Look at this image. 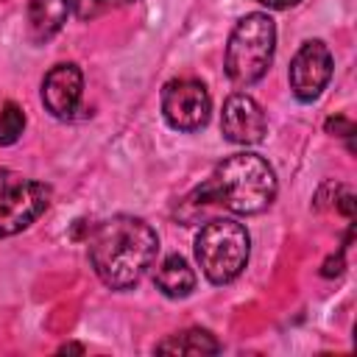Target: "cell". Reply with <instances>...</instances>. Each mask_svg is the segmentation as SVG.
I'll use <instances>...</instances> for the list:
<instances>
[{
    "label": "cell",
    "instance_id": "obj_14",
    "mask_svg": "<svg viewBox=\"0 0 357 357\" xmlns=\"http://www.w3.org/2000/svg\"><path fill=\"white\" fill-rule=\"evenodd\" d=\"M73 3V11L81 22H89V20H98L109 11H117L123 6H131L134 0H70Z\"/></svg>",
    "mask_w": 357,
    "mask_h": 357
},
{
    "label": "cell",
    "instance_id": "obj_15",
    "mask_svg": "<svg viewBox=\"0 0 357 357\" xmlns=\"http://www.w3.org/2000/svg\"><path fill=\"white\" fill-rule=\"evenodd\" d=\"M324 128H326L329 134H335V137H349V139L354 137V123H351L349 117H340V114H337V117H329V120L324 123Z\"/></svg>",
    "mask_w": 357,
    "mask_h": 357
},
{
    "label": "cell",
    "instance_id": "obj_7",
    "mask_svg": "<svg viewBox=\"0 0 357 357\" xmlns=\"http://www.w3.org/2000/svg\"><path fill=\"white\" fill-rule=\"evenodd\" d=\"M50 204V187L42 181H14L0 192V237L28 229Z\"/></svg>",
    "mask_w": 357,
    "mask_h": 357
},
{
    "label": "cell",
    "instance_id": "obj_3",
    "mask_svg": "<svg viewBox=\"0 0 357 357\" xmlns=\"http://www.w3.org/2000/svg\"><path fill=\"white\" fill-rule=\"evenodd\" d=\"M273 50H276L273 20L262 11L245 14L231 28L229 42H226V75L237 86L257 84L268 73L273 61Z\"/></svg>",
    "mask_w": 357,
    "mask_h": 357
},
{
    "label": "cell",
    "instance_id": "obj_12",
    "mask_svg": "<svg viewBox=\"0 0 357 357\" xmlns=\"http://www.w3.org/2000/svg\"><path fill=\"white\" fill-rule=\"evenodd\" d=\"M156 351L159 354H218L220 343L209 329L190 326V329H181V332L167 335L165 340H159Z\"/></svg>",
    "mask_w": 357,
    "mask_h": 357
},
{
    "label": "cell",
    "instance_id": "obj_19",
    "mask_svg": "<svg viewBox=\"0 0 357 357\" xmlns=\"http://www.w3.org/2000/svg\"><path fill=\"white\" fill-rule=\"evenodd\" d=\"M67 351H75V354H84V346H78V343H64V346L59 349V354H67Z\"/></svg>",
    "mask_w": 357,
    "mask_h": 357
},
{
    "label": "cell",
    "instance_id": "obj_18",
    "mask_svg": "<svg viewBox=\"0 0 357 357\" xmlns=\"http://www.w3.org/2000/svg\"><path fill=\"white\" fill-rule=\"evenodd\" d=\"M11 184H14V176H11L8 170H3V167H0V192H3V190H8Z\"/></svg>",
    "mask_w": 357,
    "mask_h": 357
},
{
    "label": "cell",
    "instance_id": "obj_8",
    "mask_svg": "<svg viewBox=\"0 0 357 357\" xmlns=\"http://www.w3.org/2000/svg\"><path fill=\"white\" fill-rule=\"evenodd\" d=\"M220 131L234 145L262 142L265 131H268V120H265L262 106L245 92L229 95L226 103H223V112H220Z\"/></svg>",
    "mask_w": 357,
    "mask_h": 357
},
{
    "label": "cell",
    "instance_id": "obj_2",
    "mask_svg": "<svg viewBox=\"0 0 357 357\" xmlns=\"http://www.w3.org/2000/svg\"><path fill=\"white\" fill-rule=\"evenodd\" d=\"M276 190L279 184H276L273 167L262 156L243 151V153L226 156L212 170V176L192 192L201 201L187 198V204L192 206L215 204L234 215H259L273 204Z\"/></svg>",
    "mask_w": 357,
    "mask_h": 357
},
{
    "label": "cell",
    "instance_id": "obj_1",
    "mask_svg": "<svg viewBox=\"0 0 357 357\" xmlns=\"http://www.w3.org/2000/svg\"><path fill=\"white\" fill-rule=\"evenodd\" d=\"M159 237L142 218L114 215L103 220L89 237V262L98 279L112 290L134 287L153 265Z\"/></svg>",
    "mask_w": 357,
    "mask_h": 357
},
{
    "label": "cell",
    "instance_id": "obj_17",
    "mask_svg": "<svg viewBox=\"0 0 357 357\" xmlns=\"http://www.w3.org/2000/svg\"><path fill=\"white\" fill-rule=\"evenodd\" d=\"M254 3H259V6H268V8H276V11H282V8H293V6H298L301 0H254Z\"/></svg>",
    "mask_w": 357,
    "mask_h": 357
},
{
    "label": "cell",
    "instance_id": "obj_16",
    "mask_svg": "<svg viewBox=\"0 0 357 357\" xmlns=\"http://www.w3.org/2000/svg\"><path fill=\"white\" fill-rule=\"evenodd\" d=\"M340 271H343V257L337 254V259L332 257V259H326V262H324V271H321V273H324V276H337Z\"/></svg>",
    "mask_w": 357,
    "mask_h": 357
},
{
    "label": "cell",
    "instance_id": "obj_13",
    "mask_svg": "<svg viewBox=\"0 0 357 357\" xmlns=\"http://www.w3.org/2000/svg\"><path fill=\"white\" fill-rule=\"evenodd\" d=\"M22 128H25V114L22 109L8 100L3 109H0V145H14L20 137H22Z\"/></svg>",
    "mask_w": 357,
    "mask_h": 357
},
{
    "label": "cell",
    "instance_id": "obj_9",
    "mask_svg": "<svg viewBox=\"0 0 357 357\" xmlns=\"http://www.w3.org/2000/svg\"><path fill=\"white\" fill-rule=\"evenodd\" d=\"M81 95H84V75L75 64H56L42 81V103L59 120H67L78 112Z\"/></svg>",
    "mask_w": 357,
    "mask_h": 357
},
{
    "label": "cell",
    "instance_id": "obj_11",
    "mask_svg": "<svg viewBox=\"0 0 357 357\" xmlns=\"http://www.w3.org/2000/svg\"><path fill=\"white\" fill-rule=\"evenodd\" d=\"M156 287L167 296V298H187L195 290V271L190 268V262L181 254H170L162 259V265L153 273Z\"/></svg>",
    "mask_w": 357,
    "mask_h": 357
},
{
    "label": "cell",
    "instance_id": "obj_5",
    "mask_svg": "<svg viewBox=\"0 0 357 357\" xmlns=\"http://www.w3.org/2000/svg\"><path fill=\"white\" fill-rule=\"evenodd\" d=\"M162 114L176 131H198L209 123L212 98L195 78H173L162 89Z\"/></svg>",
    "mask_w": 357,
    "mask_h": 357
},
{
    "label": "cell",
    "instance_id": "obj_6",
    "mask_svg": "<svg viewBox=\"0 0 357 357\" xmlns=\"http://www.w3.org/2000/svg\"><path fill=\"white\" fill-rule=\"evenodd\" d=\"M290 89L301 103H312L332 78V53L321 39H307L290 61Z\"/></svg>",
    "mask_w": 357,
    "mask_h": 357
},
{
    "label": "cell",
    "instance_id": "obj_4",
    "mask_svg": "<svg viewBox=\"0 0 357 357\" xmlns=\"http://www.w3.org/2000/svg\"><path fill=\"white\" fill-rule=\"evenodd\" d=\"M195 259L212 284L234 282L248 262V231L231 218H212L195 234Z\"/></svg>",
    "mask_w": 357,
    "mask_h": 357
},
{
    "label": "cell",
    "instance_id": "obj_10",
    "mask_svg": "<svg viewBox=\"0 0 357 357\" xmlns=\"http://www.w3.org/2000/svg\"><path fill=\"white\" fill-rule=\"evenodd\" d=\"M70 8H73L70 0H31L28 3V39L36 45L53 39L64 28Z\"/></svg>",
    "mask_w": 357,
    "mask_h": 357
}]
</instances>
